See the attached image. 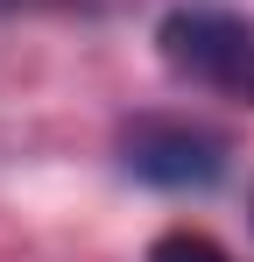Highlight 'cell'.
<instances>
[{"label": "cell", "mask_w": 254, "mask_h": 262, "mask_svg": "<svg viewBox=\"0 0 254 262\" xmlns=\"http://www.w3.org/2000/svg\"><path fill=\"white\" fill-rule=\"evenodd\" d=\"M148 262H233V255H226L212 234H198V227H169V234H156Z\"/></svg>", "instance_id": "3"}, {"label": "cell", "mask_w": 254, "mask_h": 262, "mask_svg": "<svg viewBox=\"0 0 254 262\" xmlns=\"http://www.w3.org/2000/svg\"><path fill=\"white\" fill-rule=\"evenodd\" d=\"M156 50L176 78L254 106V21L212 0H184L156 21Z\"/></svg>", "instance_id": "1"}, {"label": "cell", "mask_w": 254, "mask_h": 262, "mask_svg": "<svg viewBox=\"0 0 254 262\" xmlns=\"http://www.w3.org/2000/svg\"><path fill=\"white\" fill-rule=\"evenodd\" d=\"M120 163L156 191H205L226 177V142L191 121H134L120 128Z\"/></svg>", "instance_id": "2"}]
</instances>
